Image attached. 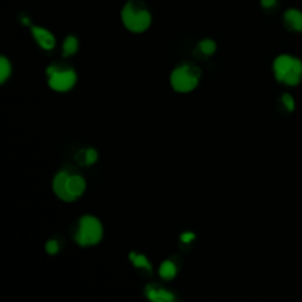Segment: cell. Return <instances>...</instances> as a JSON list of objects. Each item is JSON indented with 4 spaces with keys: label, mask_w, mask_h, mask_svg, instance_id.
Segmentation results:
<instances>
[{
    "label": "cell",
    "mask_w": 302,
    "mask_h": 302,
    "mask_svg": "<svg viewBox=\"0 0 302 302\" xmlns=\"http://www.w3.org/2000/svg\"><path fill=\"white\" fill-rule=\"evenodd\" d=\"M146 295H148L151 301L155 302H169L174 300L172 294L163 288L148 287V289H146Z\"/></svg>",
    "instance_id": "30bf717a"
},
{
    "label": "cell",
    "mask_w": 302,
    "mask_h": 302,
    "mask_svg": "<svg viewBox=\"0 0 302 302\" xmlns=\"http://www.w3.org/2000/svg\"><path fill=\"white\" fill-rule=\"evenodd\" d=\"M68 177L69 175L67 172H59L57 174V176L53 180V191L56 192V195L59 197L60 200L65 201V202H72L75 201V199L70 195V192L68 190Z\"/></svg>",
    "instance_id": "5b68a950"
},
{
    "label": "cell",
    "mask_w": 302,
    "mask_h": 302,
    "mask_svg": "<svg viewBox=\"0 0 302 302\" xmlns=\"http://www.w3.org/2000/svg\"><path fill=\"white\" fill-rule=\"evenodd\" d=\"M68 190L73 199H77V197L82 196L83 192L85 191V188H87V183H85V180L82 176L79 175H73L68 177Z\"/></svg>",
    "instance_id": "ba28073f"
},
{
    "label": "cell",
    "mask_w": 302,
    "mask_h": 302,
    "mask_svg": "<svg viewBox=\"0 0 302 302\" xmlns=\"http://www.w3.org/2000/svg\"><path fill=\"white\" fill-rule=\"evenodd\" d=\"M199 49L204 56H211L216 50V44L211 39H204L199 44Z\"/></svg>",
    "instance_id": "e0dca14e"
},
{
    "label": "cell",
    "mask_w": 302,
    "mask_h": 302,
    "mask_svg": "<svg viewBox=\"0 0 302 302\" xmlns=\"http://www.w3.org/2000/svg\"><path fill=\"white\" fill-rule=\"evenodd\" d=\"M276 3V0H261V5L266 9H269V7H273Z\"/></svg>",
    "instance_id": "44dd1931"
},
{
    "label": "cell",
    "mask_w": 302,
    "mask_h": 302,
    "mask_svg": "<svg viewBox=\"0 0 302 302\" xmlns=\"http://www.w3.org/2000/svg\"><path fill=\"white\" fill-rule=\"evenodd\" d=\"M282 103H284V105L286 106V109L288 111H293L294 110V100L292 98V96L288 95V94H285L282 96Z\"/></svg>",
    "instance_id": "d6986e66"
},
{
    "label": "cell",
    "mask_w": 302,
    "mask_h": 302,
    "mask_svg": "<svg viewBox=\"0 0 302 302\" xmlns=\"http://www.w3.org/2000/svg\"><path fill=\"white\" fill-rule=\"evenodd\" d=\"M176 267L171 261H164L160 267V275L164 280H171L176 275Z\"/></svg>",
    "instance_id": "4fadbf2b"
},
{
    "label": "cell",
    "mask_w": 302,
    "mask_h": 302,
    "mask_svg": "<svg viewBox=\"0 0 302 302\" xmlns=\"http://www.w3.org/2000/svg\"><path fill=\"white\" fill-rule=\"evenodd\" d=\"M130 260L133 261L134 266L138 267V268H145L146 270H151L150 263L146 260L144 255H137L135 253L130 254Z\"/></svg>",
    "instance_id": "2e32d148"
},
{
    "label": "cell",
    "mask_w": 302,
    "mask_h": 302,
    "mask_svg": "<svg viewBox=\"0 0 302 302\" xmlns=\"http://www.w3.org/2000/svg\"><path fill=\"white\" fill-rule=\"evenodd\" d=\"M293 60L294 58L287 56V55H282L278 56L276 59L274 61V72H275V78H276L278 82H282L286 75L290 71L293 65Z\"/></svg>",
    "instance_id": "8992f818"
},
{
    "label": "cell",
    "mask_w": 302,
    "mask_h": 302,
    "mask_svg": "<svg viewBox=\"0 0 302 302\" xmlns=\"http://www.w3.org/2000/svg\"><path fill=\"white\" fill-rule=\"evenodd\" d=\"M121 15L124 26L134 33L144 32L151 24V14L149 11L137 7L134 3H127L123 7Z\"/></svg>",
    "instance_id": "6da1fadb"
},
{
    "label": "cell",
    "mask_w": 302,
    "mask_h": 302,
    "mask_svg": "<svg viewBox=\"0 0 302 302\" xmlns=\"http://www.w3.org/2000/svg\"><path fill=\"white\" fill-rule=\"evenodd\" d=\"M285 20L290 29L302 31V13L297 10H288L285 13Z\"/></svg>",
    "instance_id": "8fae6325"
},
{
    "label": "cell",
    "mask_w": 302,
    "mask_h": 302,
    "mask_svg": "<svg viewBox=\"0 0 302 302\" xmlns=\"http://www.w3.org/2000/svg\"><path fill=\"white\" fill-rule=\"evenodd\" d=\"M103 228L98 220L94 216H83L79 221L76 241L79 246H95L102 240Z\"/></svg>",
    "instance_id": "7a4b0ae2"
},
{
    "label": "cell",
    "mask_w": 302,
    "mask_h": 302,
    "mask_svg": "<svg viewBox=\"0 0 302 302\" xmlns=\"http://www.w3.org/2000/svg\"><path fill=\"white\" fill-rule=\"evenodd\" d=\"M58 250H59V243L55 241V240H51V241L46 243V251H48L50 255L57 254Z\"/></svg>",
    "instance_id": "ac0fdd59"
},
{
    "label": "cell",
    "mask_w": 302,
    "mask_h": 302,
    "mask_svg": "<svg viewBox=\"0 0 302 302\" xmlns=\"http://www.w3.org/2000/svg\"><path fill=\"white\" fill-rule=\"evenodd\" d=\"M32 34L34 39H36L38 44L40 45V48L44 50H52L55 48L56 39L50 31L42 28H38V26H33Z\"/></svg>",
    "instance_id": "52a82bcc"
},
{
    "label": "cell",
    "mask_w": 302,
    "mask_h": 302,
    "mask_svg": "<svg viewBox=\"0 0 302 302\" xmlns=\"http://www.w3.org/2000/svg\"><path fill=\"white\" fill-rule=\"evenodd\" d=\"M49 76V85L53 90L64 92L69 91L76 84L77 76L73 70H59L56 67H50L46 70Z\"/></svg>",
    "instance_id": "277c9868"
},
{
    "label": "cell",
    "mask_w": 302,
    "mask_h": 302,
    "mask_svg": "<svg viewBox=\"0 0 302 302\" xmlns=\"http://www.w3.org/2000/svg\"><path fill=\"white\" fill-rule=\"evenodd\" d=\"M11 75V64L5 57L0 58V83H4Z\"/></svg>",
    "instance_id": "9a60e30c"
},
{
    "label": "cell",
    "mask_w": 302,
    "mask_h": 302,
    "mask_svg": "<svg viewBox=\"0 0 302 302\" xmlns=\"http://www.w3.org/2000/svg\"><path fill=\"white\" fill-rule=\"evenodd\" d=\"M77 50H78V39L73 36L67 37L63 42V56L69 57L75 55Z\"/></svg>",
    "instance_id": "7c38bea8"
},
{
    "label": "cell",
    "mask_w": 302,
    "mask_h": 302,
    "mask_svg": "<svg viewBox=\"0 0 302 302\" xmlns=\"http://www.w3.org/2000/svg\"><path fill=\"white\" fill-rule=\"evenodd\" d=\"M97 158H98V155H97V151L94 149H88L87 151L79 153L78 156H77L78 162H80V163L85 165H91L96 163Z\"/></svg>",
    "instance_id": "5bb4252c"
},
{
    "label": "cell",
    "mask_w": 302,
    "mask_h": 302,
    "mask_svg": "<svg viewBox=\"0 0 302 302\" xmlns=\"http://www.w3.org/2000/svg\"><path fill=\"white\" fill-rule=\"evenodd\" d=\"M200 71L189 65H182L175 69L170 77L174 90L177 92H190L199 84Z\"/></svg>",
    "instance_id": "3957f363"
},
{
    "label": "cell",
    "mask_w": 302,
    "mask_h": 302,
    "mask_svg": "<svg viewBox=\"0 0 302 302\" xmlns=\"http://www.w3.org/2000/svg\"><path fill=\"white\" fill-rule=\"evenodd\" d=\"M301 77H302V63L297 59V58H294L292 69H290V71L286 75L282 82L287 85H290V87H294V85H297L300 83Z\"/></svg>",
    "instance_id": "9c48e42d"
},
{
    "label": "cell",
    "mask_w": 302,
    "mask_h": 302,
    "mask_svg": "<svg viewBox=\"0 0 302 302\" xmlns=\"http://www.w3.org/2000/svg\"><path fill=\"white\" fill-rule=\"evenodd\" d=\"M193 239H195V235H193L192 233H184V234H182V236H181V241L184 242V243L191 242Z\"/></svg>",
    "instance_id": "ffe728a7"
}]
</instances>
